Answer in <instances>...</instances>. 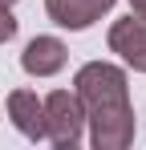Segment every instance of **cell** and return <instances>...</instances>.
Returning <instances> with one entry per match:
<instances>
[{"instance_id":"cell-7","label":"cell","mask_w":146,"mask_h":150,"mask_svg":"<svg viewBox=\"0 0 146 150\" xmlns=\"http://www.w3.org/2000/svg\"><path fill=\"white\" fill-rule=\"evenodd\" d=\"M16 37V16L8 12V4H0V45H8Z\"/></svg>"},{"instance_id":"cell-5","label":"cell","mask_w":146,"mask_h":150,"mask_svg":"<svg viewBox=\"0 0 146 150\" xmlns=\"http://www.w3.org/2000/svg\"><path fill=\"white\" fill-rule=\"evenodd\" d=\"M65 61H69V49L57 37H33L21 53V69L28 77H53L65 69Z\"/></svg>"},{"instance_id":"cell-3","label":"cell","mask_w":146,"mask_h":150,"mask_svg":"<svg viewBox=\"0 0 146 150\" xmlns=\"http://www.w3.org/2000/svg\"><path fill=\"white\" fill-rule=\"evenodd\" d=\"M106 41H110V53H118L130 69L146 73V21H142V16L130 12L126 21H114Z\"/></svg>"},{"instance_id":"cell-1","label":"cell","mask_w":146,"mask_h":150,"mask_svg":"<svg viewBox=\"0 0 146 150\" xmlns=\"http://www.w3.org/2000/svg\"><path fill=\"white\" fill-rule=\"evenodd\" d=\"M73 85L81 114L89 122V142L97 150H126L134 142V105H130L126 69L110 61H85Z\"/></svg>"},{"instance_id":"cell-8","label":"cell","mask_w":146,"mask_h":150,"mask_svg":"<svg viewBox=\"0 0 146 150\" xmlns=\"http://www.w3.org/2000/svg\"><path fill=\"white\" fill-rule=\"evenodd\" d=\"M130 12H134V16H142V21H146V0H130Z\"/></svg>"},{"instance_id":"cell-6","label":"cell","mask_w":146,"mask_h":150,"mask_svg":"<svg viewBox=\"0 0 146 150\" xmlns=\"http://www.w3.org/2000/svg\"><path fill=\"white\" fill-rule=\"evenodd\" d=\"M8 118L28 142H45V101L33 89H12L8 93Z\"/></svg>"},{"instance_id":"cell-2","label":"cell","mask_w":146,"mask_h":150,"mask_svg":"<svg viewBox=\"0 0 146 150\" xmlns=\"http://www.w3.org/2000/svg\"><path fill=\"white\" fill-rule=\"evenodd\" d=\"M45 101V142H53L57 150H73L85 138V114H81V101L69 89H53Z\"/></svg>"},{"instance_id":"cell-4","label":"cell","mask_w":146,"mask_h":150,"mask_svg":"<svg viewBox=\"0 0 146 150\" xmlns=\"http://www.w3.org/2000/svg\"><path fill=\"white\" fill-rule=\"evenodd\" d=\"M114 8V0H45V12L53 25L69 28V33H81L94 21H101L106 12Z\"/></svg>"},{"instance_id":"cell-9","label":"cell","mask_w":146,"mask_h":150,"mask_svg":"<svg viewBox=\"0 0 146 150\" xmlns=\"http://www.w3.org/2000/svg\"><path fill=\"white\" fill-rule=\"evenodd\" d=\"M0 4H8V8H12V4H16V0H0Z\"/></svg>"}]
</instances>
